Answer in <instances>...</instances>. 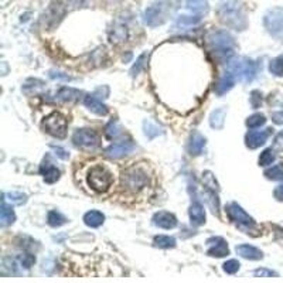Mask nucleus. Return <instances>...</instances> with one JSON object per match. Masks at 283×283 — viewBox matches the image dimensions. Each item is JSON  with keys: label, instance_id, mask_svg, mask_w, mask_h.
I'll use <instances>...</instances> for the list:
<instances>
[{"label": "nucleus", "instance_id": "f257e3e1", "mask_svg": "<svg viewBox=\"0 0 283 283\" xmlns=\"http://www.w3.org/2000/svg\"><path fill=\"white\" fill-rule=\"evenodd\" d=\"M219 20L234 30H245L247 28V17L245 10L241 0H221L217 7Z\"/></svg>", "mask_w": 283, "mask_h": 283}, {"label": "nucleus", "instance_id": "f03ea898", "mask_svg": "<svg viewBox=\"0 0 283 283\" xmlns=\"http://www.w3.org/2000/svg\"><path fill=\"white\" fill-rule=\"evenodd\" d=\"M228 71L239 83H251L255 78L258 67L255 61L249 60L247 57H238L229 60Z\"/></svg>", "mask_w": 283, "mask_h": 283}, {"label": "nucleus", "instance_id": "7ed1b4c3", "mask_svg": "<svg viewBox=\"0 0 283 283\" xmlns=\"http://www.w3.org/2000/svg\"><path fill=\"white\" fill-rule=\"evenodd\" d=\"M208 44H210L211 51L215 53V55L219 58H225V57L232 55L234 47H235L234 37L224 30L211 33L208 36Z\"/></svg>", "mask_w": 283, "mask_h": 283}, {"label": "nucleus", "instance_id": "20e7f679", "mask_svg": "<svg viewBox=\"0 0 283 283\" xmlns=\"http://www.w3.org/2000/svg\"><path fill=\"white\" fill-rule=\"evenodd\" d=\"M87 182L94 191L105 192L109 190L113 183V176L105 166L96 165L91 167V170L88 172Z\"/></svg>", "mask_w": 283, "mask_h": 283}, {"label": "nucleus", "instance_id": "39448f33", "mask_svg": "<svg viewBox=\"0 0 283 283\" xmlns=\"http://www.w3.org/2000/svg\"><path fill=\"white\" fill-rule=\"evenodd\" d=\"M227 214L229 219L237 225L238 228L242 229L247 234H252L256 231V222L252 217H249L245 211L242 210L241 205H238L237 202H231L227 205Z\"/></svg>", "mask_w": 283, "mask_h": 283}, {"label": "nucleus", "instance_id": "423d86ee", "mask_svg": "<svg viewBox=\"0 0 283 283\" xmlns=\"http://www.w3.org/2000/svg\"><path fill=\"white\" fill-rule=\"evenodd\" d=\"M74 145L83 150H90L94 152L96 150L100 145V139L96 132L92 129H78L73 135Z\"/></svg>", "mask_w": 283, "mask_h": 283}, {"label": "nucleus", "instance_id": "0eeeda50", "mask_svg": "<svg viewBox=\"0 0 283 283\" xmlns=\"http://www.w3.org/2000/svg\"><path fill=\"white\" fill-rule=\"evenodd\" d=\"M43 128L47 133L57 139H63L67 135V119L60 112H53L43 120Z\"/></svg>", "mask_w": 283, "mask_h": 283}, {"label": "nucleus", "instance_id": "6e6552de", "mask_svg": "<svg viewBox=\"0 0 283 283\" xmlns=\"http://www.w3.org/2000/svg\"><path fill=\"white\" fill-rule=\"evenodd\" d=\"M264 24L266 30L274 34L281 36L283 34V9L282 7H274L269 9L264 16Z\"/></svg>", "mask_w": 283, "mask_h": 283}, {"label": "nucleus", "instance_id": "1a4fd4ad", "mask_svg": "<svg viewBox=\"0 0 283 283\" xmlns=\"http://www.w3.org/2000/svg\"><path fill=\"white\" fill-rule=\"evenodd\" d=\"M167 3H156L149 6L145 10V23L150 27H157L162 26L166 21V14H167Z\"/></svg>", "mask_w": 283, "mask_h": 283}, {"label": "nucleus", "instance_id": "9d476101", "mask_svg": "<svg viewBox=\"0 0 283 283\" xmlns=\"http://www.w3.org/2000/svg\"><path fill=\"white\" fill-rule=\"evenodd\" d=\"M202 184H204V189L205 191L208 194V200L211 201V207L214 208V212L218 215V210H219V198H218V192H219V187L214 174L211 172H204L202 174Z\"/></svg>", "mask_w": 283, "mask_h": 283}, {"label": "nucleus", "instance_id": "9b49d317", "mask_svg": "<svg viewBox=\"0 0 283 283\" xmlns=\"http://www.w3.org/2000/svg\"><path fill=\"white\" fill-rule=\"evenodd\" d=\"M126 180V187L133 190V191H139L140 189H143L147 183V176L146 173L139 169V167H132L126 172L125 176Z\"/></svg>", "mask_w": 283, "mask_h": 283}, {"label": "nucleus", "instance_id": "f8f14e48", "mask_svg": "<svg viewBox=\"0 0 283 283\" xmlns=\"http://www.w3.org/2000/svg\"><path fill=\"white\" fill-rule=\"evenodd\" d=\"M136 149L132 140H120V142H115L110 146L106 147L105 153L110 159H120L123 156L132 153Z\"/></svg>", "mask_w": 283, "mask_h": 283}, {"label": "nucleus", "instance_id": "ddd939ff", "mask_svg": "<svg viewBox=\"0 0 283 283\" xmlns=\"http://www.w3.org/2000/svg\"><path fill=\"white\" fill-rule=\"evenodd\" d=\"M207 255L208 256H217V258H222L229 254L228 244L224 238L221 237H212L207 241Z\"/></svg>", "mask_w": 283, "mask_h": 283}, {"label": "nucleus", "instance_id": "4468645a", "mask_svg": "<svg viewBox=\"0 0 283 283\" xmlns=\"http://www.w3.org/2000/svg\"><path fill=\"white\" fill-rule=\"evenodd\" d=\"M153 224L156 227L163 229H173L177 227V218L172 212L167 211H159L153 215Z\"/></svg>", "mask_w": 283, "mask_h": 283}, {"label": "nucleus", "instance_id": "2eb2a0df", "mask_svg": "<svg viewBox=\"0 0 283 283\" xmlns=\"http://www.w3.org/2000/svg\"><path fill=\"white\" fill-rule=\"evenodd\" d=\"M271 130L272 129H266V130H262V132H249V133H247V136H245L247 146L249 149H256V147L264 146L269 135H271Z\"/></svg>", "mask_w": 283, "mask_h": 283}, {"label": "nucleus", "instance_id": "dca6fc26", "mask_svg": "<svg viewBox=\"0 0 283 283\" xmlns=\"http://www.w3.org/2000/svg\"><path fill=\"white\" fill-rule=\"evenodd\" d=\"M84 103H85V106L88 108V109L94 112V113H96V115H99V116H105V115H108V106L105 105V103H102L96 96H94V95H87L85 98H84Z\"/></svg>", "mask_w": 283, "mask_h": 283}, {"label": "nucleus", "instance_id": "f3484780", "mask_svg": "<svg viewBox=\"0 0 283 283\" xmlns=\"http://www.w3.org/2000/svg\"><path fill=\"white\" fill-rule=\"evenodd\" d=\"M201 18H202L201 16H197V14H194V13L179 16L177 20H176V23H174V30H179V31L189 30V28L192 27V26L198 24L201 21Z\"/></svg>", "mask_w": 283, "mask_h": 283}, {"label": "nucleus", "instance_id": "a211bd4d", "mask_svg": "<svg viewBox=\"0 0 283 283\" xmlns=\"http://www.w3.org/2000/svg\"><path fill=\"white\" fill-rule=\"evenodd\" d=\"M235 81H237V78H235L232 74L229 73V71L228 73H225L221 78H219V81L217 83V85H215V92H217L218 95L227 94V92L231 91V90L234 88Z\"/></svg>", "mask_w": 283, "mask_h": 283}, {"label": "nucleus", "instance_id": "6ab92c4d", "mask_svg": "<svg viewBox=\"0 0 283 283\" xmlns=\"http://www.w3.org/2000/svg\"><path fill=\"white\" fill-rule=\"evenodd\" d=\"M189 215L191 219V224L195 227L202 225L205 222V211L200 202H192L190 205V210H189Z\"/></svg>", "mask_w": 283, "mask_h": 283}, {"label": "nucleus", "instance_id": "aec40b11", "mask_svg": "<svg viewBox=\"0 0 283 283\" xmlns=\"http://www.w3.org/2000/svg\"><path fill=\"white\" fill-rule=\"evenodd\" d=\"M237 254L245 259H251V261H259L264 258V254L261 249L252 247V245H239L237 247Z\"/></svg>", "mask_w": 283, "mask_h": 283}, {"label": "nucleus", "instance_id": "412c9836", "mask_svg": "<svg viewBox=\"0 0 283 283\" xmlns=\"http://www.w3.org/2000/svg\"><path fill=\"white\" fill-rule=\"evenodd\" d=\"M204 147H205V137L198 132H192L191 137H190V145H189L190 153L194 156L201 155Z\"/></svg>", "mask_w": 283, "mask_h": 283}, {"label": "nucleus", "instance_id": "4be33fe9", "mask_svg": "<svg viewBox=\"0 0 283 283\" xmlns=\"http://www.w3.org/2000/svg\"><path fill=\"white\" fill-rule=\"evenodd\" d=\"M186 6L190 13L202 17L208 11V0H186Z\"/></svg>", "mask_w": 283, "mask_h": 283}, {"label": "nucleus", "instance_id": "5701e85b", "mask_svg": "<svg viewBox=\"0 0 283 283\" xmlns=\"http://www.w3.org/2000/svg\"><path fill=\"white\" fill-rule=\"evenodd\" d=\"M40 172H41L43 177H44V182L48 184L55 183L60 179V176H61L60 170L57 167H54L51 163H43L41 167H40Z\"/></svg>", "mask_w": 283, "mask_h": 283}, {"label": "nucleus", "instance_id": "b1692460", "mask_svg": "<svg viewBox=\"0 0 283 283\" xmlns=\"http://www.w3.org/2000/svg\"><path fill=\"white\" fill-rule=\"evenodd\" d=\"M105 221V215L99 212V211H88L85 215H84V222L85 225L91 227V228H98L103 224Z\"/></svg>", "mask_w": 283, "mask_h": 283}, {"label": "nucleus", "instance_id": "393cba45", "mask_svg": "<svg viewBox=\"0 0 283 283\" xmlns=\"http://www.w3.org/2000/svg\"><path fill=\"white\" fill-rule=\"evenodd\" d=\"M0 221H1V225L3 227H7V225H11L14 221H16V214L11 207H9L6 204V200H3L1 202V211H0Z\"/></svg>", "mask_w": 283, "mask_h": 283}, {"label": "nucleus", "instance_id": "a878e982", "mask_svg": "<svg viewBox=\"0 0 283 283\" xmlns=\"http://www.w3.org/2000/svg\"><path fill=\"white\" fill-rule=\"evenodd\" d=\"M83 95V92L80 90H74V88H68V87H64L61 88L58 94H57V98L63 102H73V100H78L80 96Z\"/></svg>", "mask_w": 283, "mask_h": 283}, {"label": "nucleus", "instance_id": "bb28decb", "mask_svg": "<svg viewBox=\"0 0 283 283\" xmlns=\"http://www.w3.org/2000/svg\"><path fill=\"white\" fill-rule=\"evenodd\" d=\"M225 116H227V108H218L214 110L210 116L211 128L222 129L225 123Z\"/></svg>", "mask_w": 283, "mask_h": 283}, {"label": "nucleus", "instance_id": "cd10ccee", "mask_svg": "<svg viewBox=\"0 0 283 283\" xmlns=\"http://www.w3.org/2000/svg\"><path fill=\"white\" fill-rule=\"evenodd\" d=\"M47 221H48V224H50L51 227L58 228V227L64 225L65 222H67V218H65L61 212H58V211H50L48 215H47Z\"/></svg>", "mask_w": 283, "mask_h": 283}, {"label": "nucleus", "instance_id": "c85d7f7f", "mask_svg": "<svg viewBox=\"0 0 283 283\" xmlns=\"http://www.w3.org/2000/svg\"><path fill=\"white\" fill-rule=\"evenodd\" d=\"M266 123V118L265 115H262V113H254L252 116H249L247 119V126L249 129H256V128H261V126H264Z\"/></svg>", "mask_w": 283, "mask_h": 283}, {"label": "nucleus", "instance_id": "c756f323", "mask_svg": "<svg viewBox=\"0 0 283 283\" xmlns=\"http://www.w3.org/2000/svg\"><path fill=\"white\" fill-rule=\"evenodd\" d=\"M155 245L159 248H174L176 247V239L173 237H167V235H157L155 237Z\"/></svg>", "mask_w": 283, "mask_h": 283}, {"label": "nucleus", "instance_id": "7c9ffc66", "mask_svg": "<svg viewBox=\"0 0 283 283\" xmlns=\"http://www.w3.org/2000/svg\"><path fill=\"white\" fill-rule=\"evenodd\" d=\"M143 128H145V133H146V136L150 137V139H153V137L159 136V135H162V133H163L162 128H159L157 125L152 123L150 120H145Z\"/></svg>", "mask_w": 283, "mask_h": 283}, {"label": "nucleus", "instance_id": "2f4dec72", "mask_svg": "<svg viewBox=\"0 0 283 283\" xmlns=\"http://www.w3.org/2000/svg\"><path fill=\"white\" fill-rule=\"evenodd\" d=\"M266 179L274 180V182H281L283 180V167L282 166H274L272 169L265 172Z\"/></svg>", "mask_w": 283, "mask_h": 283}, {"label": "nucleus", "instance_id": "473e14b6", "mask_svg": "<svg viewBox=\"0 0 283 283\" xmlns=\"http://www.w3.org/2000/svg\"><path fill=\"white\" fill-rule=\"evenodd\" d=\"M269 71L276 75V77H282L283 75V57L274 58L269 64Z\"/></svg>", "mask_w": 283, "mask_h": 283}, {"label": "nucleus", "instance_id": "72a5a7b5", "mask_svg": "<svg viewBox=\"0 0 283 283\" xmlns=\"http://www.w3.org/2000/svg\"><path fill=\"white\" fill-rule=\"evenodd\" d=\"M275 152L272 150V149H266V150H264L262 153H261V156H259V166H269L272 165L275 162Z\"/></svg>", "mask_w": 283, "mask_h": 283}, {"label": "nucleus", "instance_id": "f704fd0d", "mask_svg": "<svg viewBox=\"0 0 283 283\" xmlns=\"http://www.w3.org/2000/svg\"><path fill=\"white\" fill-rule=\"evenodd\" d=\"M146 60H147V54H146V53H143V54H142V55H140V57H139V58H137L136 64L133 65V67H132V70H130V74H132L133 77H135V75H137V74L140 73V71H142V70L145 68V65H146V63H145V61H146Z\"/></svg>", "mask_w": 283, "mask_h": 283}, {"label": "nucleus", "instance_id": "c9c22d12", "mask_svg": "<svg viewBox=\"0 0 283 283\" xmlns=\"http://www.w3.org/2000/svg\"><path fill=\"white\" fill-rule=\"evenodd\" d=\"M239 266L241 265H239V262H238L237 259H229V261H227L224 264V271L228 275H234L239 271Z\"/></svg>", "mask_w": 283, "mask_h": 283}, {"label": "nucleus", "instance_id": "e433bc0d", "mask_svg": "<svg viewBox=\"0 0 283 283\" xmlns=\"http://www.w3.org/2000/svg\"><path fill=\"white\" fill-rule=\"evenodd\" d=\"M10 198L9 200L11 202H14V204H18V205H21V204H24L26 200H27V195L26 194H21V192H9L7 194Z\"/></svg>", "mask_w": 283, "mask_h": 283}, {"label": "nucleus", "instance_id": "4c0bfd02", "mask_svg": "<svg viewBox=\"0 0 283 283\" xmlns=\"http://www.w3.org/2000/svg\"><path fill=\"white\" fill-rule=\"evenodd\" d=\"M106 133L109 137H116L119 135V128L118 122L116 120H110L109 125L106 126Z\"/></svg>", "mask_w": 283, "mask_h": 283}, {"label": "nucleus", "instance_id": "58836bf2", "mask_svg": "<svg viewBox=\"0 0 283 283\" xmlns=\"http://www.w3.org/2000/svg\"><path fill=\"white\" fill-rule=\"evenodd\" d=\"M254 275L258 276V278H272V276H278L276 272L269 271V269H256L255 272H254Z\"/></svg>", "mask_w": 283, "mask_h": 283}, {"label": "nucleus", "instance_id": "ea45409f", "mask_svg": "<svg viewBox=\"0 0 283 283\" xmlns=\"http://www.w3.org/2000/svg\"><path fill=\"white\" fill-rule=\"evenodd\" d=\"M251 103L254 108H259V105L262 103V95L259 91L252 92V96H251Z\"/></svg>", "mask_w": 283, "mask_h": 283}, {"label": "nucleus", "instance_id": "a19ab883", "mask_svg": "<svg viewBox=\"0 0 283 283\" xmlns=\"http://www.w3.org/2000/svg\"><path fill=\"white\" fill-rule=\"evenodd\" d=\"M113 31H115V38L116 40H125L126 38V27H123V26H120V27H116L113 28Z\"/></svg>", "mask_w": 283, "mask_h": 283}, {"label": "nucleus", "instance_id": "79ce46f5", "mask_svg": "<svg viewBox=\"0 0 283 283\" xmlns=\"http://www.w3.org/2000/svg\"><path fill=\"white\" fill-rule=\"evenodd\" d=\"M53 149H54L55 155L58 156L60 159H63V160H67V159L70 157V153H67V150H65V149H63V147L53 146Z\"/></svg>", "mask_w": 283, "mask_h": 283}, {"label": "nucleus", "instance_id": "37998d69", "mask_svg": "<svg viewBox=\"0 0 283 283\" xmlns=\"http://www.w3.org/2000/svg\"><path fill=\"white\" fill-rule=\"evenodd\" d=\"M36 262V258L33 255H26L23 259H21V264H23V266L24 268H30V266L33 265Z\"/></svg>", "mask_w": 283, "mask_h": 283}, {"label": "nucleus", "instance_id": "c03bdc74", "mask_svg": "<svg viewBox=\"0 0 283 283\" xmlns=\"http://www.w3.org/2000/svg\"><path fill=\"white\" fill-rule=\"evenodd\" d=\"M272 120L276 125H283V110L272 113Z\"/></svg>", "mask_w": 283, "mask_h": 283}, {"label": "nucleus", "instance_id": "a18cd8bd", "mask_svg": "<svg viewBox=\"0 0 283 283\" xmlns=\"http://www.w3.org/2000/svg\"><path fill=\"white\" fill-rule=\"evenodd\" d=\"M274 195H275V198H276L278 201H283V184L278 186V187L275 189Z\"/></svg>", "mask_w": 283, "mask_h": 283}, {"label": "nucleus", "instance_id": "49530a36", "mask_svg": "<svg viewBox=\"0 0 283 283\" xmlns=\"http://www.w3.org/2000/svg\"><path fill=\"white\" fill-rule=\"evenodd\" d=\"M275 146L278 149H283V132H281L275 139Z\"/></svg>", "mask_w": 283, "mask_h": 283}]
</instances>
